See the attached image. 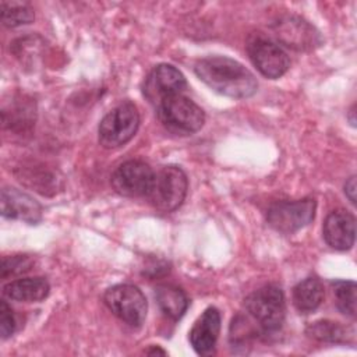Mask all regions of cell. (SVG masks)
<instances>
[{"instance_id": "9c48e42d", "label": "cell", "mask_w": 357, "mask_h": 357, "mask_svg": "<svg viewBox=\"0 0 357 357\" xmlns=\"http://www.w3.org/2000/svg\"><path fill=\"white\" fill-rule=\"evenodd\" d=\"M153 178V170L142 160L123 162L112 174L110 183L113 190L123 197L146 195Z\"/></svg>"}, {"instance_id": "2e32d148", "label": "cell", "mask_w": 357, "mask_h": 357, "mask_svg": "<svg viewBox=\"0 0 357 357\" xmlns=\"http://www.w3.org/2000/svg\"><path fill=\"white\" fill-rule=\"evenodd\" d=\"M324 296L325 290L322 282L315 276H310L294 286L293 304L301 314H310L321 305Z\"/></svg>"}, {"instance_id": "4fadbf2b", "label": "cell", "mask_w": 357, "mask_h": 357, "mask_svg": "<svg viewBox=\"0 0 357 357\" xmlns=\"http://www.w3.org/2000/svg\"><path fill=\"white\" fill-rule=\"evenodd\" d=\"M220 332V312L216 307H208L194 322L190 331V343L197 354L209 356L213 353Z\"/></svg>"}, {"instance_id": "7c38bea8", "label": "cell", "mask_w": 357, "mask_h": 357, "mask_svg": "<svg viewBox=\"0 0 357 357\" xmlns=\"http://www.w3.org/2000/svg\"><path fill=\"white\" fill-rule=\"evenodd\" d=\"M1 215L7 219L35 225L42 219V206L33 197L13 187H4L1 190Z\"/></svg>"}, {"instance_id": "52a82bcc", "label": "cell", "mask_w": 357, "mask_h": 357, "mask_svg": "<svg viewBox=\"0 0 357 357\" xmlns=\"http://www.w3.org/2000/svg\"><path fill=\"white\" fill-rule=\"evenodd\" d=\"M317 202L314 198L276 202L268 209L266 222L276 231L291 234L311 223Z\"/></svg>"}, {"instance_id": "3957f363", "label": "cell", "mask_w": 357, "mask_h": 357, "mask_svg": "<svg viewBox=\"0 0 357 357\" xmlns=\"http://www.w3.org/2000/svg\"><path fill=\"white\" fill-rule=\"evenodd\" d=\"M188 180L178 166H163L156 173L146 194L151 205L160 212L177 209L185 199Z\"/></svg>"}, {"instance_id": "7a4b0ae2", "label": "cell", "mask_w": 357, "mask_h": 357, "mask_svg": "<svg viewBox=\"0 0 357 357\" xmlns=\"http://www.w3.org/2000/svg\"><path fill=\"white\" fill-rule=\"evenodd\" d=\"M156 114L162 126L176 135H191L205 123L204 110L183 93L162 100L156 106Z\"/></svg>"}, {"instance_id": "ffe728a7", "label": "cell", "mask_w": 357, "mask_h": 357, "mask_svg": "<svg viewBox=\"0 0 357 357\" xmlns=\"http://www.w3.org/2000/svg\"><path fill=\"white\" fill-rule=\"evenodd\" d=\"M336 305L344 315L356 317V283L353 280H336L332 283Z\"/></svg>"}, {"instance_id": "603a6c76", "label": "cell", "mask_w": 357, "mask_h": 357, "mask_svg": "<svg viewBox=\"0 0 357 357\" xmlns=\"http://www.w3.org/2000/svg\"><path fill=\"white\" fill-rule=\"evenodd\" d=\"M344 194L350 199V202L356 204V176H351L344 184Z\"/></svg>"}, {"instance_id": "277c9868", "label": "cell", "mask_w": 357, "mask_h": 357, "mask_svg": "<svg viewBox=\"0 0 357 357\" xmlns=\"http://www.w3.org/2000/svg\"><path fill=\"white\" fill-rule=\"evenodd\" d=\"M245 310L264 332H276L286 317L284 294L280 287L266 284L245 298Z\"/></svg>"}, {"instance_id": "7402d4cb", "label": "cell", "mask_w": 357, "mask_h": 357, "mask_svg": "<svg viewBox=\"0 0 357 357\" xmlns=\"http://www.w3.org/2000/svg\"><path fill=\"white\" fill-rule=\"evenodd\" d=\"M15 317L6 300L0 301V333L1 339L10 337L15 331Z\"/></svg>"}, {"instance_id": "cb8c5ba5", "label": "cell", "mask_w": 357, "mask_h": 357, "mask_svg": "<svg viewBox=\"0 0 357 357\" xmlns=\"http://www.w3.org/2000/svg\"><path fill=\"white\" fill-rule=\"evenodd\" d=\"M146 353H148V354H156V353H159V354H166V351L162 350V349H159V347H153L152 350H148Z\"/></svg>"}, {"instance_id": "ac0fdd59", "label": "cell", "mask_w": 357, "mask_h": 357, "mask_svg": "<svg viewBox=\"0 0 357 357\" xmlns=\"http://www.w3.org/2000/svg\"><path fill=\"white\" fill-rule=\"evenodd\" d=\"M305 332L312 339H317L319 342H329V343L346 342L349 336L347 328H344L339 322L329 321V319H319L310 324Z\"/></svg>"}, {"instance_id": "5bb4252c", "label": "cell", "mask_w": 357, "mask_h": 357, "mask_svg": "<svg viewBox=\"0 0 357 357\" xmlns=\"http://www.w3.org/2000/svg\"><path fill=\"white\" fill-rule=\"evenodd\" d=\"M322 233L329 247L339 251L349 250L356 240V219L346 211H333L325 218Z\"/></svg>"}, {"instance_id": "ba28073f", "label": "cell", "mask_w": 357, "mask_h": 357, "mask_svg": "<svg viewBox=\"0 0 357 357\" xmlns=\"http://www.w3.org/2000/svg\"><path fill=\"white\" fill-rule=\"evenodd\" d=\"M185 86L187 82L181 71L172 64L162 63L155 66L146 75L142 93L156 107L166 98L183 93Z\"/></svg>"}, {"instance_id": "8fae6325", "label": "cell", "mask_w": 357, "mask_h": 357, "mask_svg": "<svg viewBox=\"0 0 357 357\" xmlns=\"http://www.w3.org/2000/svg\"><path fill=\"white\" fill-rule=\"evenodd\" d=\"M275 36L287 47L311 50L321 45L319 32L298 17H286L275 24Z\"/></svg>"}, {"instance_id": "d4e9b609", "label": "cell", "mask_w": 357, "mask_h": 357, "mask_svg": "<svg viewBox=\"0 0 357 357\" xmlns=\"http://www.w3.org/2000/svg\"><path fill=\"white\" fill-rule=\"evenodd\" d=\"M350 123H351V126H353V127L356 126V119H354V106L350 109Z\"/></svg>"}, {"instance_id": "d6986e66", "label": "cell", "mask_w": 357, "mask_h": 357, "mask_svg": "<svg viewBox=\"0 0 357 357\" xmlns=\"http://www.w3.org/2000/svg\"><path fill=\"white\" fill-rule=\"evenodd\" d=\"M33 20L35 14L28 4L1 1V22L4 26L15 28L31 24Z\"/></svg>"}, {"instance_id": "44dd1931", "label": "cell", "mask_w": 357, "mask_h": 357, "mask_svg": "<svg viewBox=\"0 0 357 357\" xmlns=\"http://www.w3.org/2000/svg\"><path fill=\"white\" fill-rule=\"evenodd\" d=\"M33 261L28 255H13L4 257L1 262V278L6 279L8 276L21 275L31 271Z\"/></svg>"}, {"instance_id": "30bf717a", "label": "cell", "mask_w": 357, "mask_h": 357, "mask_svg": "<svg viewBox=\"0 0 357 357\" xmlns=\"http://www.w3.org/2000/svg\"><path fill=\"white\" fill-rule=\"evenodd\" d=\"M248 56L257 70L266 78L276 79L286 74L290 67V59L276 43L257 38L247 46Z\"/></svg>"}, {"instance_id": "6da1fadb", "label": "cell", "mask_w": 357, "mask_h": 357, "mask_svg": "<svg viewBox=\"0 0 357 357\" xmlns=\"http://www.w3.org/2000/svg\"><path fill=\"white\" fill-rule=\"evenodd\" d=\"M194 71L211 89L233 99L250 98L258 89L255 75L241 63L226 56L204 57L195 63Z\"/></svg>"}, {"instance_id": "5b68a950", "label": "cell", "mask_w": 357, "mask_h": 357, "mask_svg": "<svg viewBox=\"0 0 357 357\" xmlns=\"http://www.w3.org/2000/svg\"><path fill=\"white\" fill-rule=\"evenodd\" d=\"M139 127V113L132 102L113 107L99 123L98 137L103 148L114 149L126 145Z\"/></svg>"}, {"instance_id": "e0dca14e", "label": "cell", "mask_w": 357, "mask_h": 357, "mask_svg": "<svg viewBox=\"0 0 357 357\" xmlns=\"http://www.w3.org/2000/svg\"><path fill=\"white\" fill-rule=\"evenodd\" d=\"M155 298L162 312L173 321L180 319L188 308V297L174 284H159L155 289Z\"/></svg>"}, {"instance_id": "9a60e30c", "label": "cell", "mask_w": 357, "mask_h": 357, "mask_svg": "<svg viewBox=\"0 0 357 357\" xmlns=\"http://www.w3.org/2000/svg\"><path fill=\"white\" fill-rule=\"evenodd\" d=\"M49 282L42 276L22 278L3 286V296L21 303H38L49 296Z\"/></svg>"}, {"instance_id": "8992f818", "label": "cell", "mask_w": 357, "mask_h": 357, "mask_svg": "<svg viewBox=\"0 0 357 357\" xmlns=\"http://www.w3.org/2000/svg\"><path fill=\"white\" fill-rule=\"evenodd\" d=\"M107 308L123 322L141 326L146 318L148 303L144 293L134 284H114L103 294Z\"/></svg>"}]
</instances>
